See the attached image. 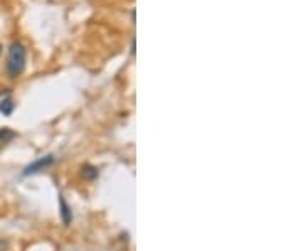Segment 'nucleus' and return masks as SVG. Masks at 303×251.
Segmentation results:
<instances>
[{
	"label": "nucleus",
	"instance_id": "f257e3e1",
	"mask_svg": "<svg viewBox=\"0 0 303 251\" xmlns=\"http://www.w3.org/2000/svg\"><path fill=\"white\" fill-rule=\"evenodd\" d=\"M25 61H27V51L20 40H12L7 51V63L5 71L10 78H19L25 69Z\"/></svg>",
	"mask_w": 303,
	"mask_h": 251
},
{
	"label": "nucleus",
	"instance_id": "f03ea898",
	"mask_svg": "<svg viewBox=\"0 0 303 251\" xmlns=\"http://www.w3.org/2000/svg\"><path fill=\"white\" fill-rule=\"evenodd\" d=\"M54 163V155H46V157H39L37 160H34L32 163H29L27 167L24 169L22 176L24 177H29V176H34V174H39L46 171L48 167H51Z\"/></svg>",
	"mask_w": 303,
	"mask_h": 251
},
{
	"label": "nucleus",
	"instance_id": "7ed1b4c3",
	"mask_svg": "<svg viewBox=\"0 0 303 251\" xmlns=\"http://www.w3.org/2000/svg\"><path fill=\"white\" fill-rule=\"evenodd\" d=\"M59 214L64 226L71 224V221H73V213H71V207L68 206V202L64 201V197H59Z\"/></svg>",
	"mask_w": 303,
	"mask_h": 251
},
{
	"label": "nucleus",
	"instance_id": "20e7f679",
	"mask_svg": "<svg viewBox=\"0 0 303 251\" xmlns=\"http://www.w3.org/2000/svg\"><path fill=\"white\" fill-rule=\"evenodd\" d=\"M14 110H15V103H14V100L12 98H4V100H0V113H2L4 116H10L14 113Z\"/></svg>",
	"mask_w": 303,
	"mask_h": 251
},
{
	"label": "nucleus",
	"instance_id": "39448f33",
	"mask_svg": "<svg viewBox=\"0 0 303 251\" xmlns=\"http://www.w3.org/2000/svg\"><path fill=\"white\" fill-rule=\"evenodd\" d=\"M81 176H83L86 181H95V179L98 177V169L91 165H84L81 169Z\"/></svg>",
	"mask_w": 303,
	"mask_h": 251
},
{
	"label": "nucleus",
	"instance_id": "423d86ee",
	"mask_svg": "<svg viewBox=\"0 0 303 251\" xmlns=\"http://www.w3.org/2000/svg\"><path fill=\"white\" fill-rule=\"evenodd\" d=\"M15 137V133L10 128H0V143H7Z\"/></svg>",
	"mask_w": 303,
	"mask_h": 251
},
{
	"label": "nucleus",
	"instance_id": "0eeeda50",
	"mask_svg": "<svg viewBox=\"0 0 303 251\" xmlns=\"http://www.w3.org/2000/svg\"><path fill=\"white\" fill-rule=\"evenodd\" d=\"M5 249H7V243L0 241V251H5Z\"/></svg>",
	"mask_w": 303,
	"mask_h": 251
},
{
	"label": "nucleus",
	"instance_id": "6e6552de",
	"mask_svg": "<svg viewBox=\"0 0 303 251\" xmlns=\"http://www.w3.org/2000/svg\"><path fill=\"white\" fill-rule=\"evenodd\" d=\"M0 53H2V46H0Z\"/></svg>",
	"mask_w": 303,
	"mask_h": 251
}]
</instances>
